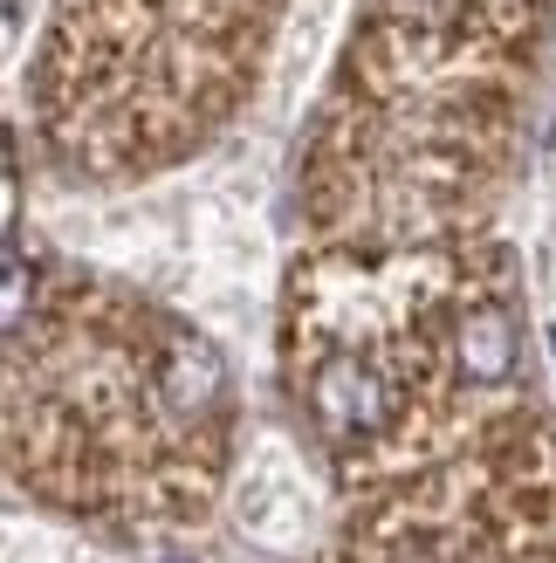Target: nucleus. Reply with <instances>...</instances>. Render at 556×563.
Here are the masks:
<instances>
[{
	"instance_id": "nucleus-1",
	"label": "nucleus",
	"mask_w": 556,
	"mask_h": 563,
	"mask_svg": "<svg viewBox=\"0 0 556 563\" xmlns=\"http://www.w3.org/2000/svg\"><path fill=\"white\" fill-rule=\"evenodd\" d=\"M549 351H556V323H549Z\"/></svg>"
}]
</instances>
